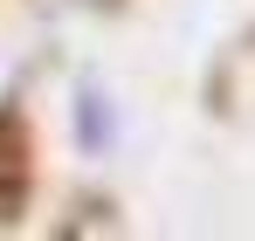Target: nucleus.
<instances>
[{"mask_svg":"<svg viewBox=\"0 0 255 241\" xmlns=\"http://www.w3.org/2000/svg\"><path fill=\"white\" fill-rule=\"evenodd\" d=\"M28 179H35V145L14 104H0V221H14L28 207Z\"/></svg>","mask_w":255,"mask_h":241,"instance_id":"f257e3e1","label":"nucleus"}]
</instances>
